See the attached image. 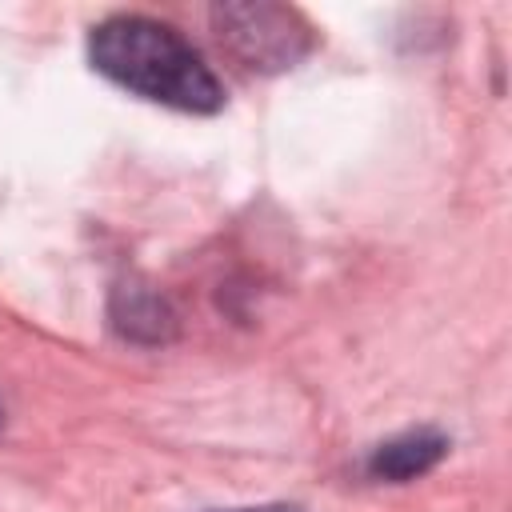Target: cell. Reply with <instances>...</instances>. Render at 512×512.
I'll return each mask as SVG.
<instances>
[{"mask_svg":"<svg viewBox=\"0 0 512 512\" xmlns=\"http://www.w3.org/2000/svg\"><path fill=\"white\" fill-rule=\"evenodd\" d=\"M88 60L100 76L140 100L196 116L224 108V84L216 72L204 64L196 44L164 20L136 12L100 20L88 36Z\"/></svg>","mask_w":512,"mask_h":512,"instance_id":"cell-1","label":"cell"},{"mask_svg":"<svg viewBox=\"0 0 512 512\" xmlns=\"http://www.w3.org/2000/svg\"><path fill=\"white\" fill-rule=\"evenodd\" d=\"M212 32L252 72H284V68L300 64L316 44L312 24L296 8L268 4V0L216 4Z\"/></svg>","mask_w":512,"mask_h":512,"instance_id":"cell-2","label":"cell"},{"mask_svg":"<svg viewBox=\"0 0 512 512\" xmlns=\"http://www.w3.org/2000/svg\"><path fill=\"white\" fill-rule=\"evenodd\" d=\"M108 320L132 344H168L176 336V308L144 280H120L112 288Z\"/></svg>","mask_w":512,"mask_h":512,"instance_id":"cell-3","label":"cell"},{"mask_svg":"<svg viewBox=\"0 0 512 512\" xmlns=\"http://www.w3.org/2000/svg\"><path fill=\"white\" fill-rule=\"evenodd\" d=\"M444 456H448V436H440L432 428H412V432H400V436H392V440L372 448L368 476L392 480V484H408V480L432 472Z\"/></svg>","mask_w":512,"mask_h":512,"instance_id":"cell-4","label":"cell"},{"mask_svg":"<svg viewBox=\"0 0 512 512\" xmlns=\"http://www.w3.org/2000/svg\"><path fill=\"white\" fill-rule=\"evenodd\" d=\"M228 512H304V508H292V504H260V508H228Z\"/></svg>","mask_w":512,"mask_h":512,"instance_id":"cell-5","label":"cell"},{"mask_svg":"<svg viewBox=\"0 0 512 512\" xmlns=\"http://www.w3.org/2000/svg\"><path fill=\"white\" fill-rule=\"evenodd\" d=\"M0 424H4V408H0Z\"/></svg>","mask_w":512,"mask_h":512,"instance_id":"cell-6","label":"cell"}]
</instances>
